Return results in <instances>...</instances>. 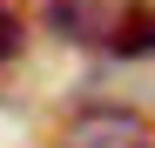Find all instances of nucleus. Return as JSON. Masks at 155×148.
<instances>
[{"instance_id": "nucleus-3", "label": "nucleus", "mask_w": 155, "mask_h": 148, "mask_svg": "<svg viewBox=\"0 0 155 148\" xmlns=\"http://www.w3.org/2000/svg\"><path fill=\"white\" fill-rule=\"evenodd\" d=\"M54 34H68V40H94V20H101V7L94 0H54Z\"/></svg>"}, {"instance_id": "nucleus-5", "label": "nucleus", "mask_w": 155, "mask_h": 148, "mask_svg": "<svg viewBox=\"0 0 155 148\" xmlns=\"http://www.w3.org/2000/svg\"><path fill=\"white\" fill-rule=\"evenodd\" d=\"M142 148H155V141H142Z\"/></svg>"}, {"instance_id": "nucleus-4", "label": "nucleus", "mask_w": 155, "mask_h": 148, "mask_svg": "<svg viewBox=\"0 0 155 148\" xmlns=\"http://www.w3.org/2000/svg\"><path fill=\"white\" fill-rule=\"evenodd\" d=\"M7 54H20V20L0 7V61H7Z\"/></svg>"}, {"instance_id": "nucleus-1", "label": "nucleus", "mask_w": 155, "mask_h": 148, "mask_svg": "<svg viewBox=\"0 0 155 148\" xmlns=\"http://www.w3.org/2000/svg\"><path fill=\"white\" fill-rule=\"evenodd\" d=\"M142 141H148V121L135 108H88L68 128V148H142Z\"/></svg>"}, {"instance_id": "nucleus-2", "label": "nucleus", "mask_w": 155, "mask_h": 148, "mask_svg": "<svg viewBox=\"0 0 155 148\" xmlns=\"http://www.w3.org/2000/svg\"><path fill=\"white\" fill-rule=\"evenodd\" d=\"M101 40H108L115 54H155V7H148V0L115 7V20L101 27Z\"/></svg>"}]
</instances>
